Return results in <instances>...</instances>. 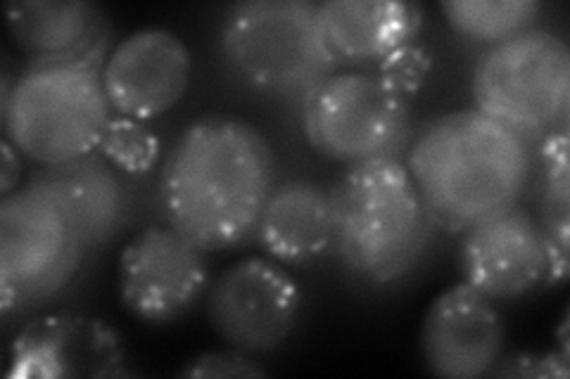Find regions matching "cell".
Masks as SVG:
<instances>
[{
    "label": "cell",
    "mask_w": 570,
    "mask_h": 379,
    "mask_svg": "<svg viewBox=\"0 0 570 379\" xmlns=\"http://www.w3.org/2000/svg\"><path fill=\"white\" fill-rule=\"evenodd\" d=\"M318 27L337 67H376L416 41L423 8L404 0H326L318 3Z\"/></svg>",
    "instance_id": "e0dca14e"
},
{
    "label": "cell",
    "mask_w": 570,
    "mask_h": 379,
    "mask_svg": "<svg viewBox=\"0 0 570 379\" xmlns=\"http://www.w3.org/2000/svg\"><path fill=\"white\" fill-rule=\"evenodd\" d=\"M119 335L86 316H43L27 322L10 349V379L129 377Z\"/></svg>",
    "instance_id": "5bb4252c"
},
{
    "label": "cell",
    "mask_w": 570,
    "mask_h": 379,
    "mask_svg": "<svg viewBox=\"0 0 570 379\" xmlns=\"http://www.w3.org/2000/svg\"><path fill=\"white\" fill-rule=\"evenodd\" d=\"M266 370L257 366L249 353L234 351H207L188 360L178 377H200V379H224V377H264Z\"/></svg>",
    "instance_id": "603a6c76"
},
{
    "label": "cell",
    "mask_w": 570,
    "mask_h": 379,
    "mask_svg": "<svg viewBox=\"0 0 570 379\" xmlns=\"http://www.w3.org/2000/svg\"><path fill=\"white\" fill-rule=\"evenodd\" d=\"M29 183L46 190L65 209L88 251L112 245L134 221L129 176L98 150L65 164L41 167L31 173Z\"/></svg>",
    "instance_id": "9a60e30c"
},
{
    "label": "cell",
    "mask_w": 570,
    "mask_h": 379,
    "mask_svg": "<svg viewBox=\"0 0 570 379\" xmlns=\"http://www.w3.org/2000/svg\"><path fill=\"white\" fill-rule=\"evenodd\" d=\"M14 79L0 119L17 152L39 167H56L98 150L115 117L100 69L29 60Z\"/></svg>",
    "instance_id": "5b68a950"
},
{
    "label": "cell",
    "mask_w": 570,
    "mask_h": 379,
    "mask_svg": "<svg viewBox=\"0 0 570 379\" xmlns=\"http://www.w3.org/2000/svg\"><path fill=\"white\" fill-rule=\"evenodd\" d=\"M404 164L435 228L463 232L521 205L534 159L528 140L471 107L423 123Z\"/></svg>",
    "instance_id": "7a4b0ae2"
},
{
    "label": "cell",
    "mask_w": 570,
    "mask_h": 379,
    "mask_svg": "<svg viewBox=\"0 0 570 379\" xmlns=\"http://www.w3.org/2000/svg\"><path fill=\"white\" fill-rule=\"evenodd\" d=\"M88 249L65 209L27 183L0 200V313L31 309L62 292Z\"/></svg>",
    "instance_id": "ba28073f"
},
{
    "label": "cell",
    "mask_w": 570,
    "mask_h": 379,
    "mask_svg": "<svg viewBox=\"0 0 570 379\" xmlns=\"http://www.w3.org/2000/svg\"><path fill=\"white\" fill-rule=\"evenodd\" d=\"M0 152H3V167H0V197H6V195H12L17 188H20L22 157L8 138H3Z\"/></svg>",
    "instance_id": "d4e9b609"
},
{
    "label": "cell",
    "mask_w": 570,
    "mask_h": 379,
    "mask_svg": "<svg viewBox=\"0 0 570 379\" xmlns=\"http://www.w3.org/2000/svg\"><path fill=\"white\" fill-rule=\"evenodd\" d=\"M98 152L129 178L148 176L159 164L163 142L146 129V123L129 117H112L102 133Z\"/></svg>",
    "instance_id": "44dd1931"
},
{
    "label": "cell",
    "mask_w": 570,
    "mask_h": 379,
    "mask_svg": "<svg viewBox=\"0 0 570 379\" xmlns=\"http://www.w3.org/2000/svg\"><path fill=\"white\" fill-rule=\"evenodd\" d=\"M492 377H568V363L557 353H515L499 360Z\"/></svg>",
    "instance_id": "cb8c5ba5"
},
{
    "label": "cell",
    "mask_w": 570,
    "mask_h": 379,
    "mask_svg": "<svg viewBox=\"0 0 570 379\" xmlns=\"http://www.w3.org/2000/svg\"><path fill=\"white\" fill-rule=\"evenodd\" d=\"M6 22L29 60L88 64L102 71L112 29L105 12L86 0H14Z\"/></svg>",
    "instance_id": "2e32d148"
},
{
    "label": "cell",
    "mask_w": 570,
    "mask_h": 379,
    "mask_svg": "<svg viewBox=\"0 0 570 379\" xmlns=\"http://www.w3.org/2000/svg\"><path fill=\"white\" fill-rule=\"evenodd\" d=\"M475 110L523 140L561 129L570 107V48L547 29H528L490 46L473 69Z\"/></svg>",
    "instance_id": "8992f818"
},
{
    "label": "cell",
    "mask_w": 570,
    "mask_h": 379,
    "mask_svg": "<svg viewBox=\"0 0 570 379\" xmlns=\"http://www.w3.org/2000/svg\"><path fill=\"white\" fill-rule=\"evenodd\" d=\"M463 282L492 301L519 299L547 280V247L538 219L521 205L497 211L463 230Z\"/></svg>",
    "instance_id": "4fadbf2b"
},
{
    "label": "cell",
    "mask_w": 570,
    "mask_h": 379,
    "mask_svg": "<svg viewBox=\"0 0 570 379\" xmlns=\"http://www.w3.org/2000/svg\"><path fill=\"white\" fill-rule=\"evenodd\" d=\"M302 123L321 157L347 167L404 159L414 140L412 100L373 69L335 71L302 102Z\"/></svg>",
    "instance_id": "52a82bcc"
},
{
    "label": "cell",
    "mask_w": 570,
    "mask_h": 379,
    "mask_svg": "<svg viewBox=\"0 0 570 379\" xmlns=\"http://www.w3.org/2000/svg\"><path fill=\"white\" fill-rule=\"evenodd\" d=\"M224 64L253 93L305 102L337 71L312 0H245L219 29Z\"/></svg>",
    "instance_id": "277c9868"
},
{
    "label": "cell",
    "mask_w": 570,
    "mask_h": 379,
    "mask_svg": "<svg viewBox=\"0 0 570 379\" xmlns=\"http://www.w3.org/2000/svg\"><path fill=\"white\" fill-rule=\"evenodd\" d=\"M302 311L295 278L272 257L236 261L212 282L207 316L230 349L272 353L291 339Z\"/></svg>",
    "instance_id": "9c48e42d"
},
{
    "label": "cell",
    "mask_w": 570,
    "mask_h": 379,
    "mask_svg": "<svg viewBox=\"0 0 570 379\" xmlns=\"http://www.w3.org/2000/svg\"><path fill=\"white\" fill-rule=\"evenodd\" d=\"M431 67L433 62H431V56L425 52V48L409 43L371 69L376 71L387 86L395 88L397 93L412 100L425 83L428 74H431Z\"/></svg>",
    "instance_id": "7402d4cb"
},
{
    "label": "cell",
    "mask_w": 570,
    "mask_h": 379,
    "mask_svg": "<svg viewBox=\"0 0 570 379\" xmlns=\"http://www.w3.org/2000/svg\"><path fill=\"white\" fill-rule=\"evenodd\" d=\"M209 285L207 251L174 226H150L119 255V295L127 311L150 325L186 316Z\"/></svg>",
    "instance_id": "30bf717a"
},
{
    "label": "cell",
    "mask_w": 570,
    "mask_h": 379,
    "mask_svg": "<svg viewBox=\"0 0 570 379\" xmlns=\"http://www.w3.org/2000/svg\"><path fill=\"white\" fill-rule=\"evenodd\" d=\"M257 240L278 263H309L333 247L331 190L309 178H291L276 183L266 200Z\"/></svg>",
    "instance_id": "ac0fdd59"
},
{
    "label": "cell",
    "mask_w": 570,
    "mask_h": 379,
    "mask_svg": "<svg viewBox=\"0 0 570 379\" xmlns=\"http://www.w3.org/2000/svg\"><path fill=\"white\" fill-rule=\"evenodd\" d=\"M442 12L466 41L497 46L513 39L540 20V0H448Z\"/></svg>",
    "instance_id": "ffe728a7"
},
{
    "label": "cell",
    "mask_w": 570,
    "mask_h": 379,
    "mask_svg": "<svg viewBox=\"0 0 570 379\" xmlns=\"http://www.w3.org/2000/svg\"><path fill=\"white\" fill-rule=\"evenodd\" d=\"M504 339L502 313L469 282L433 299L419 337L425 368L444 379L490 377L502 360Z\"/></svg>",
    "instance_id": "7c38bea8"
},
{
    "label": "cell",
    "mask_w": 570,
    "mask_h": 379,
    "mask_svg": "<svg viewBox=\"0 0 570 379\" xmlns=\"http://www.w3.org/2000/svg\"><path fill=\"white\" fill-rule=\"evenodd\" d=\"M190 77L188 46L163 27L129 33L102 67V86L112 112L142 123L167 114L181 102Z\"/></svg>",
    "instance_id": "8fae6325"
},
{
    "label": "cell",
    "mask_w": 570,
    "mask_h": 379,
    "mask_svg": "<svg viewBox=\"0 0 570 379\" xmlns=\"http://www.w3.org/2000/svg\"><path fill=\"white\" fill-rule=\"evenodd\" d=\"M331 200V249L354 280L387 287L416 273L431 251L435 223L404 159L347 167Z\"/></svg>",
    "instance_id": "3957f363"
},
{
    "label": "cell",
    "mask_w": 570,
    "mask_h": 379,
    "mask_svg": "<svg viewBox=\"0 0 570 379\" xmlns=\"http://www.w3.org/2000/svg\"><path fill=\"white\" fill-rule=\"evenodd\" d=\"M540 219L547 247V285L568 278V232H570V167H568V126L540 140Z\"/></svg>",
    "instance_id": "d6986e66"
},
{
    "label": "cell",
    "mask_w": 570,
    "mask_h": 379,
    "mask_svg": "<svg viewBox=\"0 0 570 379\" xmlns=\"http://www.w3.org/2000/svg\"><path fill=\"white\" fill-rule=\"evenodd\" d=\"M276 188V154L253 123L205 117L178 133L159 169L165 221L205 251H224L255 235Z\"/></svg>",
    "instance_id": "6da1fadb"
}]
</instances>
